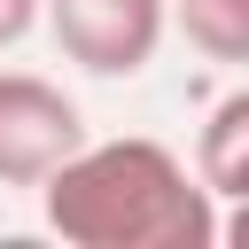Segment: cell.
<instances>
[{
  "instance_id": "6da1fadb",
  "label": "cell",
  "mask_w": 249,
  "mask_h": 249,
  "mask_svg": "<svg viewBox=\"0 0 249 249\" xmlns=\"http://www.w3.org/2000/svg\"><path fill=\"white\" fill-rule=\"evenodd\" d=\"M39 210H47V233L70 249H210L226 218L210 179L140 132L86 140L39 187Z\"/></svg>"
},
{
  "instance_id": "8992f818",
  "label": "cell",
  "mask_w": 249,
  "mask_h": 249,
  "mask_svg": "<svg viewBox=\"0 0 249 249\" xmlns=\"http://www.w3.org/2000/svg\"><path fill=\"white\" fill-rule=\"evenodd\" d=\"M39 16H47V0H0V47H16Z\"/></svg>"
},
{
  "instance_id": "277c9868",
  "label": "cell",
  "mask_w": 249,
  "mask_h": 249,
  "mask_svg": "<svg viewBox=\"0 0 249 249\" xmlns=\"http://www.w3.org/2000/svg\"><path fill=\"white\" fill-rule=\"evenodd\" d=\"M195 171L210 179L218 202H241L249 195V86H233V93L210 101V117L195 132Z\"/></svg>"
},
{
  "instance_id": "52a82bcc",
  "label": "cell",
  "mask_w": 249,
  "mask_h": 249,
  "mask_svg": "<svg viewBox=\"0 0 249 249\" xmlns=\"http://www.w3.org/2000/svg\"><path fill=\"white\" fill-rule=\"evenodd\" d=\"M218 241H226V249H249V195H241V202H226V218H218Z\"/></svg>"
},
{
  "instance_id": "3957f363",
  "label": "cell",
  "mask_w": 249,
  "mask_h": 249,
  "mask_svg": "<svg viewBox=\"0 0 249 249\" xmlns=\"http://www.w3.org/2000/svg\"><path fill=\"white\" fill-rule=\"evenodd\" d=\"M47 31L86 78H140L171 31V0H47Z\"/></svg>"
},
{
  "instance_id": "5b68a950",
  "label": "cell",
  "mask_w": 249,
  "mask_h": 249,
  "mask_svg": "<svg viewBox=\"0 0 249 249\" xmlns=\"http://www.w3.org/2000/svg\"><path fill=\"white\" fill-rule=\"evenodd\" d=\"M171 23L210 62H249V0H171Z\"/></svg>"
},
{
  "instance_id": "7a4b0ae2",
  "label": "cell",
  "mask_w": 249,
  "mask_h": 249,
  "mask_svg": "<svg viewBox=\"0 0 249 249\" xmlns=\"http://www.w3.org/2000/svg\"><path fill=\"white\" fill-rule=\"evenodd\" d=\"M86 148L78 101L39 70H0V187H47Z\"/></svg>"
}]
</instances>
